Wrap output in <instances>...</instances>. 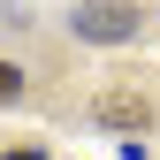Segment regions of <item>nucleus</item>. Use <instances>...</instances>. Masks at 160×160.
I'll list each match as a JSON object with an SVG mask.
<instances>
[{
    "mask_svg": "<svg viewBox=\"0 0 160 160\" xmlns=\"http://www.w3.org/2000/svg\"><path fill=\"white\" fill-rule=\"evenodd\" d=\"M8 160H46V152H8Z\"/></svg>",
    "mask_w": 160,
    "mask_h": 160,
    "instance_id": "obj_4",
    "label": "nucleus"
},
{
    "mask_svg": "<svg viewBox=\"0 0 160 160\" xmlns=\"http://www.w3.org/2000/svg\"><path fill=\"white\" fill-rule=\"evenodd\" d=\"M0 99H23V69H8V61H0Z\"/></svg>",
    "mask_w": 160,
    "mask_h": 160,
    "instance_id": "obj_3",
    "label": "nucleus"
},
{
    "mask_svg": "<svg viewBox=\"0 0 160 160\" xmlns=\"http://www.w3.org/2000/svg\"><path fill=\"white\" fill-rule=\"evenodd\" d=\"M69 23H76V38H92V46H122V38H137V8L130 0H84Z\"/></svg>",
    "mask_w": 160,
    "mask_h": 160,
    "instance_id": "obj_1",
    "label": "nucleus"
},
{
    "mask_svg": "<svg viewBox=\"0 0 160 160\" xmlns=\"http://www.w3.org/2000/svg\"><path fill=\"white\" fill-rule=\"evenodd\" d=\"M99 122H107V130H145L152 107H145L137 92H107V99H99Z\"/></svg>",
    "mask_w": 160,
    "mask_h": 160,
    "instance_id": "obj_2",
    "label": "nucleus"
}]
</instances>
